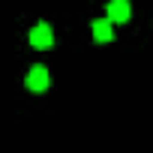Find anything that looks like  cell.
<instances>
[{
    "label": "cell",
    "instance_id": "cell-1",
    "mask_svg": "<svg viewBox=\"0 0 153 153\" xmlns=\"http://www.w3.org/2000/svg\"><path fill=\"white\" fill-rule=\"evenodd\" d=\"M27 90H33V93H45L48 90V84H51V75H48V69L45 66H33L30 72H27Z\"/></svg>",
    "mask_w": 153,
    "mask_h": 153
},
{
    "label": "cell",
    "instance_id": "cell-2",
    "mask_svg": "<svg viewBox=\"0 0 153 153\" xmlns=\"http://www.w3.org/2000/svg\"><path fill=\"white\" fill-rule=\"evenodd\" d=\"M30 45L33 48H39V51H45V48H51L54 45V33H51V27L42 21V24H36L33 30H30Z\"/></svg>",
    "mask_w": 153,
    "mask_h": 153
},
{
    "label": "cell",
    "instance_id": "cell-3",
    "mask_svg": "<svg viewBox=\"0 0 153 153\" xmlns=\"http://www.w3.org/2000/svg\"><path fill=\"white\" fill-rule=\"evenodd\" d=\"M129 18H132L129 0H111V3H108V21L111 24H126Z\"/></svg>",
    "mask_w": 153,
    "mask_h": 153
},
{
    "label": "cell",
    "instance_id": "cell-4",
    "mask_svg": "<svg viewBox=\"0 0 153 153\" xmlns=\"http://www.w3.org/2000/svg\"><path fill=\"white\" fill-rule=\"evenodd\" d=\"M93 39H96L99 45H105V42H111V39H114V30H111V21H108V18L93 21Z\"/></svg>",
    "mask_w": 153,
    "mask_h": 153
}]
</instances>
